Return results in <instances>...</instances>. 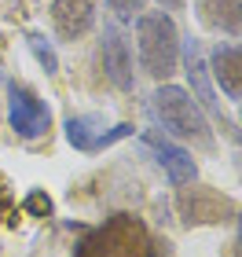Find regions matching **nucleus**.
<instances>
[{
	"instance_id": "obj_8",
	"label": "nucleus",
	"mask_w": 242,
	"mask_h": 257,
	"mask_svg": "<svg viewBox=\"0 0 242 257\" xmlns=\"http://www.w3.org/2000/svg\"><path fill=\"white\" fill-rule=\"evenodd\" d=\"M140 144L154 155V162L161 166V173L169 177L172 188H183V184H194L198 180V162L191 158V151L176 144L172 136H161V133H143Z\"/></svg>"
},
{
	"instance_id": "obj_12",
	"label": "nucleus",
	"mask_w": 242,
	"mask_h": 257,
	"mask_svg": "<svg viewBox=\"0 0 242 257\" xmlns=\"http://www.w3.org/2000/svg\"><path fill=\"white\" fill-rule=\"evenodd\" d=\"M198 22L216 33H238L242 30V4L238 0H194Z\"/></svg>"
},
{
	"instance_id": "obj_18",
	"label": "nucleus",
	"mask_w": 242,
	"mask_h": 257,
	"mask_svg": "<svg viewBox=\"0 0 242 257\" xmlns=\"http://www.w3.org/2000/svg\"><path fill=\"white\" fill-rule=\"evenodd\" d=\"M238 121H242V110H238Z\"/></svg>"
},
{
	"instance_id": "obj_2",
	"label": "nucleus",
	"mask_w": 242,
	"mask_h": 257,
	"mask_svg": "<svg viewBox=\"0 0 242 257\" xmlns=\"http://www.w3.org/2000/svg\"><path fill=\"white\" fill-rule=\"evenodd\" d=\"M151 110L154 118L161 121V128L172 136V140H183V144H194L202 151H209L216 140H213V128L205 121V110L194 103V96L180 85H161L154 96H151Z\"/></svg>"
},
{
	"instance_id": "obj_4",
	"label": "nucleus",
	"mask_w": 242,
	"mask_h": 257,
	"mask_svg": "<svg viewBox=\"0 0 242 257\" xmlns=\"http://www.w3.org/2000/svg\"><path fill=\"white\" fill-rule=\"evenodd\" d=\"M176 213L183 217L187 228H202V224H224L238 213V206L227 195H220L216 188L205 184H183L176 195Z\"/></svg>"
},
{
	"instance_id": "obj_17",
	"label": "nucleus",
	"mask_w": 242,
	"mask_h": 257,
	"mask_svg": "<svg viewBox=\"0 0 242 257\" xmlns=\"http://www.w3.org/2000/svg\"><path fill=\"white\" fill-rule=\"evenodd\" d=\"M183 4H187V0H158L161 11H183Z\"/></svg>"
},
{
	"instance_id": "obj_13",
	"label": "nucleus",
	"mask_w": 242,
	"mask_h": 257,
	"mask_svg": "<svg viewBox=\"0 0 242 257\" xmlns=\"http://www.w3.org/2000/svg\"><path fill=\"white\" fill-rule=\"evenodd\" d=\"M26 44H30L33 59H37V63L44 66V74H59V55H55V48H52V41L44 37V33H37V30H30V33H26Z\"/></svg>"
},
{
	"instance_id": "obj_10",
	"label": "nucleus",
	"mask_w": 242,
	"mask_h": 257,
	"mask_svg": "<svg viewBox=\"0 0 242 257\" xmlns=\"http://www.w3.org/2000/svg\"><path fill=\"white\" fill-rule=\"evenodd\" d=\"M52 26L59 33V41H81L96 26L99 0H52Z\"/></svg>"
},
{
	"instance_id": "obj_9",
	"label": "nucleus",
	"mask_w": 242,
	"mask_h": 257,
	"mask_svg": "<svg viewBox=\"0 0 242 257\" xmlns=\"http://www.w3.org/2000/svg\"><path fill=\"white\" fill-rule=\"evenodd\" d=\"M99 59H103V74L118 92H132L136 88V77H132V52H129V41L118 26H103V48H99Z\"/></svg>"
},
{
	"instance_id": "obj_6",
	"label": "nucleus",
	"mask_w": 242,
	"mask_h": 257,
	"mask_svg": "<svg viewBox=\"0 0 242 257\" xmlns=\"http://www.w3.org/2000/svg\"><path fill=\"white\" fill-rule=\"evenodd\" d=\"M8 121L22 140H41L52 128V110L33 88L26 85H8Z\"/></svg>"
},
{
	"instance_id": "obj_16",
	"label": "nucleus",
	"mask_w": 242,
	"mask_h": 257,
	"mask_svg": "<svg viewBox=\"0 0 242 257\" xmlns=\"http://www.w3.org/2000/svg\"><path fill=\"white\" fill-rule=\"evenodd\" d=\"M235 257H242V209L235 213Z\"/></svg>"
},
{
	"instance_id": "obj_11",
	"label": "nucleus",
	"mask_w": 242,
	"mask_h": 257,
	"mask_svg": "<svg viewBox=\"0 0 242 257\" xmlns=\"http://www.w3.org/2000/svg\"><path fill=\"white\" fill-rule=\"evenodd\" d=\"M209 74L227 99H242V44L216 41L209 52Z\"/></svg>"
},
{
	"instance_id": "obj_19",
	"label": "nucleus",
	"mask_w": 242,
	"mask_h": 257,
	"mask_svg": "<svg viewBox=\"0 0 242 257\" xmlns=\"http://www.w3.org/2000/svg\"><path fill=\"white\" fill-rule=\"evenodd\" d=\"M238 4H242V0H238Z\"/></svg>"
},
{
	"instance_id": "obj_14",
	"label": "nucleus",
	"mask_w": 242,
	"mask_h": 257,
	"mask_svg": "<svg viewBox=\"0 0 242 257\" xmlns=\"http://www.w3.org/2000/svg\"><path fill=\"white\" fill-rule=\"evenodd\" d=\"M107 8L114 11V19H121V22L143 15V0H107Z\"/></svg>"
},
{
	"instance_id": "obj_1",
	"label": "nucleus",
	"mask_w": 242,
	"mask_h": 257,
	"mask_svg": "<svg viewBox=\"0 0 242 257\" xmlns=\"http://www.w3.org/2000/svg\"><path fill=\"white\" fill-rule=\"evenodd\" d=\"M180 52H183L180 30L169 11H143L136 19V55H140L143 74L158 81L172 77L180 70Z\"/></svg>"
},
{
	"instance_id": "obj_7",
	"label": "nucleus",
	"mask_w": 242,
	"mask_h": 257,
	"mask_svg": "<svg viewBox=\"0 0 242 257\" xmlns=\"http://www.w3.org/2000/svg\"><path fill=\"white\" fill-rule=\"evenodd\" d=\"M180 55H183V66H187V81H191V96H194V103H198V107L209 114L216 125H220V133L235 136V128H231V121H227V114L220 110V99H216V92H213L209 66H205V55H202V48H198V41H187Z\"/></svg>"
},
{
	"instance_id": "obj_15",
	"label": "nucleus",
	"mask_w": 242,
	"mask_h": 257,
	"mask_svg": "<svg viewBox=\"0 0 242 257\" xmlns=\"http://www.w3.org/2000/svg\"><path fill=\"white\" fill-rule=\"evenodd\" d=\"M30 209H41V213H52V202L44 195H30V202H26Z\"/></svg>"
},
{
	"instance_id": "obj_3",
	"label": "nucleus",
	"mask_w": 242,
	"mask_h": 257,
	"mask_svg": "<svg viewBox=\"0 0 242 257\" xmlns=\"http://www.w3.org/2000/svg\"><path fill=\"white\" fill-rule=\"evenodd\" d=\"M147 250H151L147 228L129 213H114L88 239L77 242L74 257H147Z\"/></svg>"
},
{
	"instance_id": "obj_5",
	"label": "nucleus",
	"mask_w": 242,
	"mask_h": 257,
	"mask_svg": "<svg viewBox=\"0 0 242 257\" xmlns=\"http://www.w3.org/2000/svg\"><path fill=\"white\" fill-rule=\"evenodd\" d=\"M66 144L81 155H96V151H107L114 147L118 140H129L136 128L129 121H118V125H107L103 114H70L66 118Z\"/></svg>"
}]
</instances>
